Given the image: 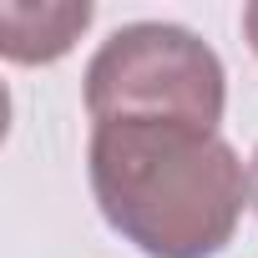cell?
I'll return each instance as SVG.
<instances>
[{"mask_svg":"<svg viewBox=\"0 0 258 258\" xmlns=\"http://www.w3.org/2000/svg\"><path fill=\"white\" fill-rule=\"evenodd\" d=\"M86 177L101 223L142 258H218L248 208V167L187 121H91Z\"/></svg>","mask_w":258,"mask_h":258,"instance_id":"obj_1","label":"cell"},{"mask_svg":"<svg viewBox=\"0 0 258 258\" xmlns=\"http://www.w3.org/2000/svg\"><path fill=\"white\" fill-rule=\"evenodd\" d=\"M81 101L91 121H187L218 132L228 71L198 31L177 21H132L91 51Z\"/></svg>","mask_w":258,"mask_h":258,"instance_id":"obj_2","label":"cell"},{"mask_svg":"<svg viewBox=\"0 0 258 258\" xmlns=\"http://www.w3.org/2000/svg\"><path fill=\"white\" fill-rule=\"evenodd\" d=\"M91 0H0V56L11 66H51L91 31Z\"/></svg>","mask_w":258,"mask_h":258,"instance_id":"obj_3","label":"cell"},{"mask_svg":"<svg viewBox=\"0 0 258 258\" xmlns=\"http://www.w3.org/2000/svg\"><path fill=\"white\" fill-rule=\"evenodd\" d=\"M243 41H248V51L258 56V0L243 6Z\"/></svg>","mask_w":258,"mask_h":258,"instance_id":"obj_4","label":"cell"},{"mask_svg":"<svg viewBox=\"0 0 258 258\" xmlns=\"http://www.w3.org/2000/svg\"><path fill=\"white\" fill-rule=\"evenodd\" d=\"M248 208L258 213V147H253V157H248Z\"/></svg>","mask_w":258,"mask_h":258,"instance_id":"obj_5","label":"cell"}]
</instances>
